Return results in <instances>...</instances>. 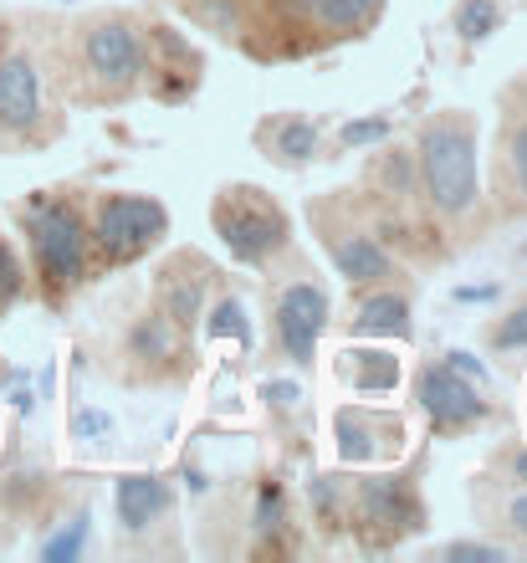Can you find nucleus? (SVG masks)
Here are the masks:
<instances>
[{
	"instance_id": "obj_22",
	"label": "nucleus",
	"mask_w": 527,
	"mask_h": 563,
	"mask_svg": "<svg viewBox=\"0 0 527 563\" xmlns=\"http://www.w3.org/2000/svg\"><path fill=\"white\" fill-rule=\"evenodd\" d=\"M451 558H471V563H497V558H502V548H466V543H456V548H451Z\"/></svg>"
},
{
	"instance_id": "obj_7",
	"label": "nucleus",
	"mask_w": 527,
	"mask_h": 563,
	"mask_svg": "<svg viewBox=\"0 0 527 563\" xmlns=\"http://www.w3.org/2000/svg\"><path fill=\"white\" fill-rule=\"evenodd\" d=\"M87 67L108 82H128L139 67H144V52H139V36L128 26H98L87 36Z\"/></svg>"
},
{
	"instance_id": "obj_20",
	"label": "nucleus",
	"mask_w": 527,
	"mask_h": 563,
	"mask_svg": "<svg viewBox=\"0 0 527 563\" xmlns=\"http://www.w3.org/2000/svg\"><path fill=\"white\" fill-rule=\"evenodd\" d=\"M512 164H517V180L527 190V123L517 128V139H512Z\"/></svg>"
},
{
	"instance_id": "obj_27",
	"label": "nucleus",
	"mask_w": 527,
	"mask_h": 563,
	"mask_svg": "<svg viewBox=\"0 0 527 563\" xmlns=\"http://www.w3.org/2000/svg\"><path fill=\"white\" fill-rule=\"evenodd\" d=\"M103 425H108L103 415H82V420H77V430H82V436H93V430H103Z\"/></svg>"
},
{
	"instance_id": "obj_14",
	"label": "nucleus",
	"mask_w": 527,
	"mask_h": 563,
	"mask_svg": "<svg viewBox=\"0 0 527 563\" xmlns=\"http://www.w3.org/2000/svg\"><path fill=\"white\" fill-rule=\"evenodd\" d=\"M364 364H359V389H389L394 384V374H400V369H394V359L389 354H359Z\"/></svg>"
},
{
	"instance_id": "obj_10",
	"label": "nucleus",
	"mask_w": 527,
	"mask_h": 563,
	"mask_svg": "<svg viewBox=\"0 0 527 563\" xmlns=\"http://www.w3.org/2000/svg\"><path fill=\"white\" fill-rule=\"evenodd\" d=\"M359 333H374V338H400L410 333V308H405V297H369L359 318H354Z\"/></svg>"
},
{
	"instance_id": "obj_11",
	"label": "nucleus",
	"mask_w": 527,
	"mask_h": 563,
	"mask_svg": "<svg viewBox=\"0 0 527 563\" xmlns=\"http://www.w3.org/2000/svg\"><path fill=\"white\" fill-rule=\"evenodd\" d=\"M338 272H343L348 282H374V277L389 272V262H384V251H379L369 236H354V241L338 246Z\"/></svg>"
},
{
	"instance_id": "obj_9",
	"label": "nucleus",
	"mask_w": 527,
	"mask_h": 563,
	"mask_svg": "<svg viewBox=\"0 0 527 563\" xmlns=\"http://www.w3.org/2000/svg\"><path fill=\"white\" fill-rule=\"evenodd\" d=\"M164 507H169V492H164V482H154V476H123L118 482V523L123 528L144 533Z\"/></svg>"
},
{
	"instance_id": "obj_5",
	"label": "nucleus",
	"mask_w": 527,
	"mask_h": 563,
	"mask_svg": "<svg viewBox=\"0 0 527 563\" xmlns=\"http://www.w3.org/2000/svg\"><path fill=\"white\" fill-rule=\"evenodd\" d=\"M323 318H328V297H323L318 287H287V292H282V302H277V333H282L287 354H292L297 364H313Z\"/></svg>"
},
{
	"instance_id": "obj_18",
	"label": "nucleus",
	"mask_w": 527,
	"mask_h": 563,
	"mask_svg": "<svg viewBox=\"0 0 527 563\" xmlns=\"http://www.w3.org/2000/svg\"><path fill=\"white\" fill-rule=\"evenodd\" d=\"M82 538H87V523H72L67 533H57L47 548H41V558L47 563H62V558H77V548H82Z\"/></svg>"
},
{
	"instance_id": "obj_2",
	"label": "nucleus",
	"mask_w": 527,
	"mask_h": 563,
	"mask_svg": "<svg viewBox=\"0 0 527 563\" xmlns=\"http://www.w3.org/2000/svg\"><path fill=\"white\" fill-rule=\"evenodd\" d=\"M159 231H164V210H159L154 200L113 195V200L98 210V246L113 256V262H128V256H139Z\"/></svg>"
},
{
	"instance_id": "obj_12",
	"label": "nucleus",
	"mask_w": 527,
	"mask_h": 563,
	"mask_svg": "<svg viewBox=\"0 0 527 563\" xmlns=\"http://www.w3.org/2000/svg\"><path fill=\"white\" fill-rule=\"evenodd\" d=\"M369 507V523H389V528H410L415 523V502L405 492H389V487H369L364 492Z\"/></svg>"
},
{
	"instance_id": "obj_23",
	"label": "nucleus",
	"mask_w": 527,
	"mask_h": 563,
	"mask_svg": "<svg viewBox=\"0 0 527 563\" xmlns=\"http://www.w3.org/2000/svg\"><path fill=\"white\" fill-rule=\"evenodd\" d=\"M16 292V262H11V251L0 246V297H11Z\"/></svg>"
},
{
	"instance_id": "obj_16",
	"label": "nucleus",
	"mask_w": 527,
	"mask_h": 563,
	"mask_svg": "<svg viewBox=\"0 0 527 563\" xmlns=\"http://www.w3.org/2000/svg\"><path fill=\"white\" fill-rule=\"evenodd\" d=\"M497 26V6L492 0H466V11H461V31L476 41V36H487Z\"/></svg>"
},
{
	"instance_id": "obj_3",
	"label": "nucleus",
	"mask_w": 527,
	"mask_h": 563,
	"mask_svg": "<svg viewBox=\"0 0 527 563\" xmlns=\"http://www.w3.org/2000/svg\"><path fill=\"white\" fill-rule=\"evenodd\" d=\"M215 226H221V241L231 246V256H241V262H261V256L282 241V215L256 205L251 190H241L231 205H221Z\"/></svg>"
},
{
	"instance_id": "obj_15",
	"label": "nucleus",
	"mask_w": 527,
	"mask_h": 563,
	"mask_svg": "<svg viewBox=\"0 0 527 563\" xmlns=\"http://www.w3.org/2000/svg\"><path fill=\"white\" fill-rule=\"evenodd\" d=\"M210 333L215 338H236V343H246L251 338V328H246V313H241V302H221V308H215V318H210Z\"/></svg>"
},
{
	"instance_id": "obj_17",
	"label": "nucleus",
	"mask_w": 527,
	"mask_h": 563,
	"mask_svg": "<svg viewBox=\"0 0 527 563\" xmlns=\"http://www.w3.org/2000/svg\"><path fill=\"white\" fill-rule=\"evenodd\" d=\"M313 123H287L282 128V134H277V144H282V154L287 159H307V154H313Z\"/></svg>"
},
{
	"instance_id": "obj_26",
	"label": "nucleus",
	"mask_w": 527,
	"mask_h": 563,
	"mask_svg": "<svg viewBox=\"0 0 527 563\" xmlns=\"http://www.w3.org/2000/svg\"><path fill=\"white\" fill-rule=\"evenodd\" d=\"M451 369H456L461 379H471V374H476V379H487V369H481L471 354H451Z\"/></svg>"
},
{
	"instance_id": "obj_6",
	"label": "nucleus",
	"mask_w": 527,
	"mask_h": 563,
	"mask_svg": "<svg viewBox=\"0 0 527 563\" xmlns=\"http://www.w3.org/2000/svg\"><path fill=\"white\" fill-rule=\"evenodd\" d=\"M420 405L430 410L435 425H466L481 415V400H476V389L446 364V369H425L420 374Z\"/></svg>"
},
{
	"instance_id": "obj_25",
	"label": "nucleus",
	"mask_w": 527,
	"mask_h": 563,
	"mask_svg": "<svg viewBox=\"0 0 527 563\" xmlns=\"http://www.w3.org/2000/svg\"><path fill=\"white\" fill-rule=\"evenodd\" d=\"M277 507H282V497H277V487H267L261 492V528H277Z\"/></svg>"
},
{
	"instance_id": "obj_1",
	"label": "nucleus",
	"mask_w": 527,
	"mask_h": 563,
	"mask_svg": "<svg viewBox=\"0 0 527 563\" xmlns=\"http://www.w3.org/2000/svg\"><path fill=\"white\" fill-rule=\"evenodd\" d=\"M420 169L441 210H466L476 200V144L461 123H441L420 139Z\"/></svg>"
},
{
	"instance_id": "obj_8",
	"label": "nucleus",
	"mask_w": 527,
	"mask_h": 563,
	"mask_svg": "<svg viewBox=\"0 0 527 563\" xmlns=\"http://www.w3.org/2000/svg\"><path fill=\"white\" fill-rule=\"evenodd\" d=\"M41 108V82H36V67L26 57H11L0 62V123L6 128H26Z\"/></svg>"
},
{
	"instance_id": "obj_28",
	"label": "nucleus",
	"mask_w": 527,
	"mask_h": 563,
	"mask_svg": "<svg viewBox=\"0 0 527 563\" xmlns=\"http://www.w3.org/2000/svg\"><path fill=\"white\" fill-rule=\"evenodd\" d=\"M512 523L527 533V497H517V502H512Z\"/></svg>"
},
{
	"instance_id": "obj_24",
	"label": "nucleus",
	"mask_w": 527,
	"mask_h": 563,
	"mask_svg": "<svg viewBox=\"0 0 527 563\" xmlns=\"http://www.w3.org/2000/svg\"><path fill=\"white\" fill-rule=\"evenodd\" d=\"M267 400H277V405H297V384H292V379H272V384H267Z\"/></svg>"
},
{
	"instance_id": "obj_4",
	"label": "nucleus",
	"mask_w": 527,
	"mask_h": 563,
	"mask_svg": "<svg viewBox=\"0 0 527 563\" xmlns=\"http://www.w3.org/2000/svg\"><path fill=\"white\" fill-rule=\"evenodd\" d=\"M31 236H36L41 272H47L52 282H72V277L82 272V226H77L72 210H62V205L36 210Z\"/></svg>"
},
{
	"instance_id": "obj_13",
	"label": "nucleus",
	"mask_w": 527,
	"mask_h": 563,
	"mask_svg": "<svg viewBox=\"0 0 527 563\" xmlns=\"http://www.w3.org/2000/svg\"><path fill=\"white\" fill-rule=\"evenodd\" d=\"M307 11L323 26H364V21H374L379 0H307Z\"/></svg>"
},
{
	"instance_id": "obj_19",
	"label": "nucleus",
	"mask_w": 527,
	"mask_h": 563,
	"mask_svg": "<svg viewBox=\"0 0 527 563\" xmlns=\"http://www.w3.org/2000/svg\"><path fill=\"white\" fill-rule=\"evenodd\" d=\"M497 343H502V349H522V343H527V308H522L517 318H507V323H502Z\"/></svg>"
},
{
	"instance_id": "obj_21",
	"label": "nucleus",
	"mask_w": 527,
	"mask_h": 563,
	"mask_svg": "<svg viewBox=\"0 0 527 563\" xmlns=\"http://www.w3.org/2000/svg\"><path fill=\"white\" fill-rule=\"evenodd\" d=\"M379 134H384V123H348V128H343L348 144H369V139H379Z\"/></svg>"
}]
</instances>
